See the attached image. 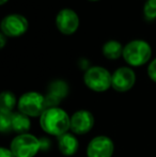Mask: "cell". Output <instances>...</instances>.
<instances>
[{
    "instance_id": "obj_20",
    "label": "cell",
    "mask_w": 156,
    "mask_h": 157,
    "mask_svg": "<svg viewBox=\"0 0 156 157\" xmlns=\"http://www.w3.org/2000/svg\"><path fill=\"white\" fill-rule=\"evenodd\" d=\"M0 157H16L10 150V147H1L0 149Z\"/></svg>"
},
{
    "instance_id": "obj_17",
    "label": "cell",
    "mask_w": 156,
    "mask_h": 157,
    "mask_svg": "<svg viewBox=\"0 0 156 157\" xmlns=\"http://www.w3.org/2000/svg\"><path fill=\"white\" fill-rule=\"evenodd\" d=\"M143 14L148 21L156 19V0H146L143 6Z\"/></svg>"
},
{
    "instance_id": "obj_11",
    "label": "cell",
    "mask_w": 156,
    "mask_h": 157,
    "mask_svg": "<svg viewBox=\"0 0 156 157\" xmlns=\"http://www.w3.org/2000/svg\"><path fill=\"white\" fill-rule=\"evenodd\" d=\"M69 94V85L64 80L57 79L48 86V92L45 96L46 106L48 107H58L63 98Z\"/></svg>"
},
{
    "instance_id": "obj_15",
    "label": "cell",
    "mask_w": 156,
    "mask_h": 157,
    "mask_svg": "<svg viewBox=\"0 0 156 157\" xmlns=\"http://www.w3.org/2000/svg\"><path fill=\"white\" fill-rule=\"evenodd\" d=\"M17 103H18V99L16 98V95L13 92L3 91L0 94V111L14 112Z\"/></svg>"
},
{
    "instance_id": "obj_23",
    "label": "cell",
    "mask_w": 156,
    "mask_h": 157,
    "mask_svg": "<svg viewBox=\"0 0 156 157\" xmlns=\"http://www.w3.org/2000/svg\"><path fill=\"white\" fill-rule=\"evenodd\" d=\"M89 1H98V0H89Z\"/></svg>"
},
{
    "instance_id": "obj_18",
    "label": "cell",
    "mask_w": 156,
    "mask_h": 157,
    "mask_svg": "<svg viewBox=\"0 0 156 157\" xmlns=\"http://www.w3.org/2000/svg\"><path fill=\"white\" fill-rule=\"evenodd\" d=\"M148 75L151 80L156 82V58L148 66Z\"/></svg>"
},
{
    "instance_id": "obj_10",
    "label": "cell",
    "mask_w": 156,
    "mask_h": 157,
    "mask_svg": "<svg viewBox=\"0 0 156 157\" xmlns=\"http://www.w3.org/2000/svg\"><path fill=\"white\" fill-rule=\"evenodd\" d=\"M56 25L58 30L65 35H71L77 31L79 27V17L75 11L63 9L57 14Z\"/></svg>"
},
{
    "instance_id": "obj_2",
    "label": "cell",
    "mask_w": 156,
    "mask_h": 157,
    "mask_svg": "<svg viewBox=\"0 0 156 157\" xmlns=\"http://www.w3.org/2000/svg\"><path fill=\"white\" fill-rule=\"evenodd\" d=\"M152 49L148 42L143 40H134L124 46L123 58L131 66H141L150 60Z\"/></svg>"
},
{
    "instance_id": "obj_16",
    "label": "cell",
    "mask_w": 156,
    "mask_h": 157,
    "mask_svg": "<svg viewBox=\"0 0 156 157\" xmlns=\"http://www.w3.org/2000/svg\"><path fill=\"white\" fill-rule=\"evenodd\" d=\"M12 112L0 111V132L2 134H8L12 132V120H11Z\"/></svg>"
},
{
    "instance_id": "obj_19",
    "label": "cell",
    "mask_w": 156,
    "mask_h": 157,
    "mask_svg": "<svg viewBox=\"0 0 156 157\" xmlns=\"http://www.w3.org/2000/svg\"><path fill=\"white\" fill-rule=\"evenodd\" d=\"M40 141H41V151H48L50 145H51L50 139L47 138V137H43V138H40Z\"/></svg>"
},
{
    "instance_id": "obj_13",
    "label": "cell",
    "mask_w": 156,
    "mask_h": 157,
    "mask_svg": "<svg viewBox=\"0 0 156 157\" xmlns=\"http://www.w3.org/2000/svg\"><path fill=\"white\" fill-rule=\"evenodd\" d=\"M11 120H12V132H16L17 135L26 134L31 128L30 118L19 111L12 112Z\"/></svg>"
},
{
    "instance_id": "obj_22",
    "label": "cell",
    "mask_w": 156,
    "mask_h": 157,
    "mask_svg": "<svg viewBox=\"0 0 156 157\" xmlns=\"http://www.w3.org/2000/svg\"><path fill=\"white\" fill-rule=\"evenodd\" d=\"M8 0H0V4H4Z\"/></svg>"
},
{
    "instance_id": "obj_1",
    "label": "cell",
    "mask_w": 156,
    "mask_h": 157,
    "mask_svg": "<svg viewBox=\"0 0 156 157\" xmlns=\"http://www.w3.org/2000/svg\"><path fill=\"white\" fill-rule=\"evenodd\" d=\"M39 123L46 134L58 138L71 129V116L59 106L48 107L39 118Z\"/></svg>"
},
{
    "instance_id": "obj_21",
    "label": "cell",
    "mask_w": 156,
    "mask_h": 157,
    "mask_svg": "<svg viewBox=\"0 0 156 157\" xmlns=\"http://www.w3.org/2000/svg\"><path fill=\"white\" fill-rule=\"evenodd\" d=\"M0 42H1V44H0V48H3L4 45H6V35H4L3 33L0 34Z\"/></svg>"
},
{
    "instance_id": "obj_12",
    "label": "cell",
    "mask_w": 156,
    "mask_h": 157,
    "mask_svg": "<svg viewBox=\"0 0 156 157\" xmlns=\"http://www.w3.org/2000/svg\"><path fill=\"white\" fill-rule=\"evenodd\" d=\"M58 149L64 156H73L77 153L79 149V141L73 132H67L57 138Z\"/></svg>"
},
{
    "instance_id": "obj_3",
    "label": "cell",
    "mask_w": 156,
    "mask_h": 157,
    "mask_svg": "<svg viewBox=\"0 0 156 157\" xmlns=\"http://www.w3.org/2000/svg\"><path fill=\"white\" fill-rule=\"evenodd\" d=\"M10 150L16 157H34L41 152V141L30 132L16 135L11 141Z\"/></svg>"
},
{
    "instance_id": "obj_6",
    "label": "cell",
    "mask_w": 156,
    "mask_h": 157,
    "mask_svg": "<svg viewBox=\"0 0 156 157\" xmlns=\"http://www.w3.org/2000/svg\"><path fill=\"white\" fill-rule=\"evenodd\" d=\"M115 143L112 139L105 135H100L90 140L87 147L88 157H112Z\"/></svg>"
},
{
    "instance_id": "obj_5",
    "label": "cell",
    "mask_w": 156,
    "mask_h": 157,
    "mask_svg": "<svg viewBox=\"0 0 156 157\" xmlns=\"http://www.w3.org/2000/svg\"><path fill=\"white\" fill-rule=\"evenodd\" d=\"M111 76L108 70L102 66H91L83 75V82L94 92H105L111 88Z\"/></svg>"
},
{
    "instance_id": "obj_8",
    "label": "cell",
    "mask_w": 156,
    "mask_h": 157,
    "mask_svg": "<svg viewBox=\"0 0 156 157\" xmlns=\"http://www.w3.org/2000/svg\"><path fill=\"white\" fill-rule=\"evenodd\" d=\"M95 124L93 113L87 109H80L71 116V132L74 135H86L91 132Z\"/></svg>"
},
{
    "instance_id": "obj_7",
    "label": "cell",
    "mask_w": 156,
    "mask_h": 157,
    "mask_svg": "<svg viewBox=\"0 0 156 157\" xmlns=\"http://www.w3.org/2000/svg\"><path fill=\"white\" fill-rule=\"evenodd\" d=\"M1 33L6 36H21L28 30V21L21 14H10L2 19L0 24Z\"/></svg>"
},
{
    "instance_id": "obj_4",
    "label": "cell",
    "mask_w": 156,
    "mask_h": 157,
    "mask_svg": "<svg viewBox=\"0 0 156 157\" xmlns=\"http://www.w3.org/2000/svg\"><path fill=\"white\" fill-rule=\"evenodd\" d=\"M46 108L47 106L45 96L36 91H29L21 94L17 103L18 111L29 118H40Z\"/></svg>"
},
{
    "instance_id": "obj_9",
    "label": "cell",
    "mask_w": 156,
    "mask_h": 157,
    "mask_svg": "<svg viewBox=\"0 0 156 157\" xmlns=\"http://www.w3.org/2000/svg\"><path fill=\"white\" fill-rule=\"evenodd\" d=\"M136 74L131 67L122 66L112 73L111 76V88L117 92H127L135 86Z\"/></svg>"
},
{
    "instance_id": "obj_14",
    "label": "cell",
    "mask_w": 156,
    "mask_h": 157,
    "mask_svg": "<svg viewBox=\"0 0 156 157\" xmlns=\"http://www.w3.org/2000/svg\"><path fill=\"white\" fill-rule=\"evenodd\" d=\"M123 47L121 43L115 40H110V41L106 42L103 45V55L109 60H117L121 56H123Z\"/></svg>"
}]
</instances>
